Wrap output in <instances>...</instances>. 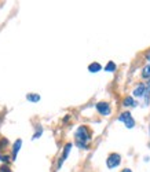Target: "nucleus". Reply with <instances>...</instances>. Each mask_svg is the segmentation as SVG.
<instances>
[{
    "mask_svg": "<svg viewBox=\"0 0 150 172\" xmlns=\"http://www.w3.org/2000/svg\"><path fill=\"white\" fill-rule=\"evenodd\" d=\"M75 138H76V145L81 149H87V143L90 142L91 139V134L88 131L87 127H79L77 131L75 134Z\"/></svg>",
    "mask_w": 150,
    "mask_h": 172,
    "instance_id": "nucleus-1",
    "label": "nucleus"
},
{
    "mask_svg": "<svg viewBox=\"0 0 150 172\" xmlns=\"http://www.w3.org/2000/svg\"><path fill=\"white\" fill-rule=\"evenodd\" d=\"M119 120L125 124L127 128H134V125H135V120H134V117L131 116L130 111H124V113H121L119 116Z\"/></svg>",
    "mask_w": 150,
    "mask_h": 172,
    "instance_id": "nucleus-2",
    "label": "nucleus"
},
{
    "mask_svg": "<svg viewBox=\"0 0 150 172\" xmlns=\"http://www.w3.org/2000/svg\"><path fill=\"white\" fill-rule=\"evenodd\" d=\"M120 162H121V157H120V154H116V153H111V154L109 156V157H107V160H106V165H107V168L113 170V168L119 167V165H120Z\"/></svg>",
    "mask_w": 150,
    "mask_h": 172,
    "instance_id": "nucleus-3",
    "label": "nucleus"
},
{
    "mask_svg": "<svg viewBox=\"0 0 150 172\" xmlns=\"http://www.w3.org/2000/svg\"><path fill=\"white\" fill-rule=\"evenodd\" d=\"M97 110L99 111L101 114H103V116H109L110 114V105L107 103V102H99V103H97Z\"/></svg>",
    "mask_w": 150,
    "mask_h": 172,
    "instance_id": "nucleus-4",
    "label": "nucleus"
},
{
    "mask_svg": "<svg viewBox=\"0 0 150 172\" xmlns=\"http://www.w3.org/2000/svg\"><path fill=\"white\" fill-rule=\"evenodd\" d=\"M70 149H72V143H68V145L65 146V149H63V154H62V157H61V160H59V162H58V167H61V165L63 164V161L66 160V157L69 156Z\"/></svg>",
    "mask_w": 150,
    "mask_h": 172,
    "instance_id": "nucleus-5",
    "label": "nucleus"
},
{
    "mask_svg": "<svg viewBox=\"0 0 150 172\" xmlns=\"http://www.w3.org/2000/svg\"><path fill=\"white\" fill-rule=\"evenodd\" d=\"M145 91H146V85L145 84H139L138 87L134 90V97H138V98L143 97V95H145Z\"/></svg>",
    "mask_w": 150,
    "mask_h": 172,
    "instance_id": "nucleus-6",
    "label": "nucleus"
},
{
    "mask_svg": "<svg viewBox=\"0 0 150 172\" xmlns=\"http://www.w3.org/2000/svg\"><path fill=\"white\" fill-rule=\"evenodd\" d=\"M21 145H22V141L21 139H17L15 143H14V149H12V158L17 157L18 152H20V149H21Z\"/></svg>",
    "mask_w": 150,
    "mask_h": 172,
    "instance_id": "nucleus-7",
    "label": "nucleus"
},
{
    "mask_svg": "<svg viewBox=\"0 0 150 172\" xmlns=\"http://www.w3.org/2000/svg\"><path fill=\"white\" fill-rule=\"evenodd\" d=\"M88 70H90L91 73H97V72H99L102 70V66L99 65L98 62H92L90 66H88Z\"/></svg>",
    "mask_w": 150,
    "mask_h": 172,
    "instance_id": "nucleus-8",
    "label": "nucleus"
},
{
    "mask_svg": "<svg viewBox=\"0 0 150 172\" xmlns=\"http://www.w3.org/2000/svg\"><path fill=\"white\" fill-rule=\"evenodd\" d=\"M123 105L125 107H134V106H135V101H134L131 97H127L125 99H124V103Z\"/></svg>",
    "mask_w": 150,
    "mask_h": 172,
    "instance_id": "nucleus-9",
    "label": "nucleus"
},
{
    "mask_svg": "<svg viewBox=\"0 0 150 172\" xmlns=\"http://www.w3.org/2000/svg\"><path fill=\"white\" fill-rule=\"evenodd\" d=\"M26 99L29 102H39L40 101V95L37 94H28L26 95Z\"/></svg>",
    "mask_w": 150,
    "mask_h": 172,
    "instance_id": "nucleus-10",
    "label": "nucleus"
},
{
    "mask_svg": "<svg viewBox=\"0 0 150 172\" xmlns=\"http://www.w3.org/2000/svg\"><path fill=\"white\" fill-rule=\"evenodd\" d=\"M105 70H106V72H114V70H116V63L110 61L106 66H105Z\"/></svg>",
    "mask_w": 150,
    "mask_h": 172,
    "instance_id": "nucleus-11",
    "label": "nucleus"
},
{
    "mask_svg": "<svg viewBox=\"0 0 150 172\" xmlns=\"http://www.w3.org/2000/svg\"><path fill=\"white\" fill-rule=\"evenodd\" d=\"M142 77H145V79H149L150 77V65H148V66H145V68H143Z\"/></svg>",
    "mask_w": 150,
    "mask_h": 172,
    "instance_id": "nucleus-12",
    "label": "nucleus"
},
{
    "mask_svg": "<svg viewBox=\"0 0 150 172\" xmlns=\"http://www.w3.org/2000/svg\"><path fill=\"white\" fill-rule=\"evenodd\" d=\"M41 132H43V129L39 128V131H37L36 134L33 135V139H37V138H40V135H41Z\"/></svg>",
    "mask_w": 150,
    "mask_h": 172,
    "instance_id": "nucleus-13",
    "label": "nucleus"
},
{
    "mask_svg": "<svg viewBox=\"0 0 150 172\" xmlns=\"http://www.w3.org/2000/svg\"><path fill=\"white\" fill-rule=\"evenodd\" d=\"M7 139H3V141L2 142H0V149H4V147H3V146H7Z\"/></svg>",
    "mask_w": 150,
    "mask_h": 172,
    "instance_id": "nucleus-14",
    "label": "nucleus"
},
{
    "mask_svg": "<svg viewBox=\"0 0 150 172\" xmlns=\"http://www.w3.org/2000/svg\"><path fill=\"white\" fill-rule=\"evenodd\" d=\"M0 172H11V171H10V168H8V167H2V168H0Z\"/></svg>",
    "mask_w": 150,
    "mask_h": 172,
    "instance_id": "nucleus-15",
    "label": "nucleus"
},
{
    "mask_svg": "<svg viewBox=\"0 0 150 172\" xmlns=\"http://www.w3.org/2000/svg\"><path fill=\"white\" fill-rule=\"evenodd\" d=\"M0 161L7 162V161H8V157H7V156H0Z\"/></svg>",
    "mask_w": 150,
    "mask_h": 172,
    "instance_id": "nucleus-16",
    "label": "nucleus"
},
{
    "mask_svg": "<svg viewBox=\"0 0 150 172\" xmlns=\"http://www.w3.org/2000/svg\"><path fill=\"white\" fill-rule=\"evenodd\" d=\"M123 172H132V171H131V170H128V168H125V170H124Z\"/></svg>",
    "mask_w": 150,
    "mask_h": 172,
    "instance_id": "nucleus-17",
    "label": "nucleus"
},
{
    "mask_svg": "<svg viewBox=\"0 0 150 172\" xmlns=\"http://www.w3.org/2000/svg\"><path fill=\"white\" fill-rule=\"evenodd\" d=\"M148 61H149V62H150V52H149V54H148Z\"/></svg>",
    "mask_w": 150,
    "mask_h": 172,
    "instance_id": "nucleus-18",
    "label": "nucleus"
}]
</instances>
